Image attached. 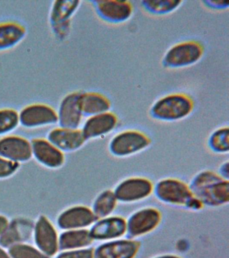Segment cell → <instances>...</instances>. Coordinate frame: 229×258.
Masks as SVG:
<instances>
[{
    "instance_id": "obj_1",
    "label": "cell",
    "mask_w": 229,
    "mask_h": 258,
    "mask_svg": "<svg viewBox=\"0 0 229 258\" xmlns=\"http://www.w3.org/2000/svg\"><path fill=\"white\" fill-rule=\"evenodd\" d=\"M190 188L203 205L220 206L228 203V179L212 171L198 173L193 179Z\"/></svg>"
},
{
    "instance_id": "obj_2",
    "label": "cell",
    "mask_w": 229,
    "mask_h": 258,
    "mask_svg": "<svg viewBox=\"0 0 229 258\" xmlns=\"http://www.w3.org/2000/svg\"><path fill=\"white\" fill-rule=\"evenodd\" d=\"M194 108V100L190 95L172 93L157 100L150 106L148 113L155 120L176 122L190 116Z\"/></svg>"
},
{
    "instance_id": "obj_3",
    "label": "cell",
    "mask_w": 229,
    "mask_h": 258,
    "mask_svg": "<svg viewBox=\"0 0 229 258\" xmlns=\"http://www.w3.org/2000/svg\"><path fill=\"white\" fill-rule=\"evenodd\" d=\"M155 192L161 201L169 205L199 210L203 204L193 195L190 187L178 179L166 178L159 181Z\"/></svg>"
},
{
    "instance_id": "obj_4",
    "label": "cell",
    "mask_w": 229,
    "mask_h": 258,
    "mask_svg": "<svg viewBox=\"0 0 229 258\" xmlns=\"http://www.w3.org/2000/svg\"><path fill=\"white\" fill-rule=\"evenodd\" d=\"M205 48L202 42L196 40H184L169 48L163 56L164 68L176 70L194 66L204 56Z\"/></svg>"
},
{
    "instance_id": "obj_5",
    "label": "cell",
    "mask_w": 229,
    "mask_h": 258,
    "mask_svg": "<svg viewBox=\"0 0 229 258\" xmlns=\"http://www.w3.org/2000/svg\"><path fill=\"white\" fill-rule=\"evenodd\" d=\"M151 144L146 133L136 129H128L114 135L109 143V151L116 157L130 156L145 150Z\"/></svg>"
},
{
    "instance_id": "obj_6",
    "label": "cell",
    "mask_w": 229,
    "mask_h": 258,
    "mask_svg": "<svg viewBox=\"0 0 229 258\" xmlns=\"http://www.w3.org/2000/svg\"><path fill=\"white\" fill-rule=\"evenodd\" d=\"M90 3L98 17L107 23H124L133 15L134 6L130 1L96 0L90 2Z\"/></svg>"
},
{
    "instance_id": "obj_7",
    "label": "cell",
    "mask_w": 229,
    "mask_h": 258,
    "mask_svg": "<svg viewBox=\"0 0 229 258\" xmlns=\"http://www.w3.org/2000/svg\"><path fill=\"white\" fill-rule=\"evenodd\" d=\"M154 190V185L149 179L132 177L118 183L113 191L118 201L129 203L146 199Z\"/></svg>"
},
{
    "instance_id": "obj_8",
    "label": "cell",
    "mask_w": 229,
    "mask_h": 258,
    "mask_svg": "<svg viewBox=\"0 0 229 258\" xmlns=\"http://www.w3.org/2000/svg\"><path fill=\"white\" fill-rule=\"evenodd\" d=\"M161 220L162 215L158 209L147 207L138 210L126 221V233L132 237L146 235L158 227Z\"/></svg>"
},
{
    "instance_id": "obj_9",
    "label": "cell",
    "mask_w": 229,
    "mask_h": 258,
    "mask_svg": "<svg viewBox=\"0 0 229 258\" xmlns=\"http://www.w3.org/2000/svg\"><path fill=\"white\" fill-rule=\"evenodd\" d=\"M19 120L24 126L36 128L58 122V114L49 105L34 104L25 107L21 111Z\"/></svg>"
},
{
    "instance_id": "obj_10",
    "label": "cell",
    "mask_w": 229,
    "mask_h": 258,
    "mask_svg": "<svg viewBox=\"0 0 229 258\" xmlns=\"http://www.w3.org/2000/svg\"><path fill=\"white\" fill-rule=\"evenodd\" d=\"M118 117L115 113L108 112L88 117L82 133L87 139H97L112 132L118 124Z\"/></svg>"
},
{
    "instance_id": "obj_11",
    "label": "cell",
    "mask_w": 229,
    "mask_h": 258,
    "mask_svg": "<svg viewBox=\"0 0 229 258\" xmlns=\"http://www.w3.org/2000/svg\"><path fill=\"white\" fill-rule=\"evenodd\" d=\"M90 233L93 239H117L126 233V221L120 216H109L96 221Z\"/></svg>"
},
{
    "instance_id": "obj_12",
    "label": "cell",
    "mask_w": 229,
    "mask_h": 258,
    "mask_svg": "<svg viewBox=\"0 0 229 258\" xmlns=\"http://www.w3.org/2000/svg\"><path fill=\"white\" fill-rule=\"evenodd\" d=\"M80 92L67 95L61 101L58 114V122L62 128L76 129L81 124L83 114L80 110Z\"/></svg>"
},
{
    "instance_id": "obj_13",
    "label": "cell",
    "mask_w": 229,
    "mask_h": 258,
    "mask_svg": "<svg viewBox=\"0 0 229 258\" xmlns=\"http://www.w3.org/2000/svg\"><path fill=\"white\" fill-rule=\"evenodd\" d=\"M138 247L133 240H112L100 245L94 251V258H133Z\"/></svg>"
},
{
    "instance_id": "obj_14",
    "label": "cell",
    "mask_w": 229,
    "mask_h": 258,
    "mask_svg": "<svg viewBox=\"0 0 229 258\" xmlns=\"http://www.w3.org/2000/svg\"><path fill=\"white\" fill-rule=\"evenodd\" d=\"M32 155L31 143L23 137L8 136L0 139V156L17 162L27 161Z\"/></svg>"
},
{
    "instance_id": "obj_15",
    "label": "cell",
    "mask_w": 229,
    "mask_h": 258,
    "mask_svg": "<svg viewBox=\"0 0 229 258\" xmlns=\"http://www.w3.org/2000/svg\"><path fill=\"white\" fill-rule=\"evenodd\" d=\"M48 141L60 150L66 151L77 150L87 141L82 130L62 127L52 130L48 135Z\"/></svg>"
},
{
    "instance_id": "obj_16",
    "label": "cell",
    "mask_w": 229,
    "mask_h": 258,
    "mask_svg": "<svg viewBox=\"0 0 229 258\" xmlns=\"http://www.w3.org/2000/svg\"><path fill=\"white\" fill-rule=\"evenodd\" d=\"M93 211L86 207H76L64 212L59 219L63 229H80L88 227L97 221Z\"/></svg>"
},
{
    "instance_id": "obj_17",
    "label": "cell",
    "mask_w": 229,
    "mask_h": 258,
    "mask_svg": "<svg viewBox=\"0 0 229 258\" xmlns=\"http://www.w3.org/2000/svg\"><path fill=\"white\" fill-rule=\"evenodd\" d=\"M79 104L83 116L88 117L108 112L112 108L110 99L97 92H80Z\"/></svg>"
},
{
    "instance_id": "obj_18",
    "label": "cell",
    "mask_w": 229,
    "mask_h": 258,
    "mask_svg": "<svg viewBox=\"0 0 229 258\" xmlns=\"http://www.w3.org/2000/svg\"><path fill=\"white\" fill-rule=\"evenodd\" d=\"M31 147L33 154L43 164L52 167H59L63 164V153L49 141L35 139L32 141Z\"/></svg>"
},
{
    "instance_id": "obj_19",
    "label": "cell",
    "mask_w": 229,
    "mask_h": 258,
    "mask_svg": "<svg viewBox=\"0 0 229 258\" xmlns=\"http://www.w3.org/2000/svg\"><path fill=\"white\" fill-rule=\"evenodd\" d=\"M36 241L40 249L47 255H53L57 249V236L49 220L40 218L36 225Z\"/></svg>"
},
{
    "instance_id": "obj_20",
    "label": "cell",
    "mask_w": 229,
    "mask_h": 258,
    "mask_svg": "<svg viewBox=\"0 0 229 258\" xmlns=\"http://www.w3.org/2000/svg\"><path fill=\"white\" fill-rule=\"evenodd\" d=\"M27 30L19 22H4L0 23V50L9 49L19 44L25 38Z\"/></svg>"
},
{
    "instance_id": "obj_21",
    "label": "cell",
    "mask_w": 229,
    "mask_h": 258,
    "mask_svg": "<svg viewBox=\"0 0 229 258\" xmlns=\"http://www.w3.org/2000/svg\"><path fill=\"white\" fill-rule=\"evenodd\" d=\"M31 230L32 226L29 222L23 220L13 222L2 234L0 243L4 246H9L17 243L29 236Z\"/></svg>"
},
{
    "instance_id": "obj_22",
    "label": "cell",
    "mask_w": 229,
    "mask_h": 258,
    "mask_svg": "<svg viewBox=\"0 0 229 258\" xmlns=\"http://www.w3.org/2000/svg\"><path fill=\"white\" fill-rule=\"evenodd\" d=\"M184 2L182 0H144L140 2V6L151 15L164 16L176 11Z\"/></svg>"
},
{
    "instance_id": "obj_23",
    "label": "cell",
    "mask_w": 229,
    "mask_h": 258,
    "mask_svg": "<svg viewBox=\"0 0 229 258\" xmlns=\"http://www.w3.org/2000/svg\"><path fill=\"white\" fill-rule=\"evenodd\" d=\"M93 240L88 230H72L62 234L60 238V246L62 249L84 247L91 244Z\"/></svg>"
},
{
    "instance_id": "obj_24",
    "label": "cell",
    "mask_w": 229,
    "mask_h": 258,
    "mask_svg": "<svg viewBox=\"0 0 229 258\" xmlns=\"http://www.w3.org/2000/svg\"><path fill=\"white\" fill-rule=\"evenodd\" d=\"M117 202L113 191H104L96 199L92 211L98 219L109 217L115 210Z\"/></svg>"
},
{
    "instance_id": "obj_25",
    "label": "cell",
    "mask_w": 229,
    "mask_h": 258,
    "mask_svg": "<svg viewBox=\"0 0 229 258\" xmlns=\"http://www.w3.org/2000/svg\"><path fill=\"white\" fill-rule=\"evenodd\" d=\"M209 148L216 153H228L229 150V128L222 126L213 131L209 137Z\"/></svg>"
},
{
    "instance_id": "obj_26",
    "label": "cell",
    "mask_w": 229,
    "mask_h": 258,
    "mask_svg": "<svg viewBox=\"0 0 229 258\" xmlns=\"http://www.w3.org/2000/svg\"><path fill=\"white\" fill-rule=\"evenodd\" d=\"M80 1L56 2L53 6L52 19L54 22H67L79 8Z\"/></svg>"
},
{
    "instance_id": "obj_27",
    "label": "cell",
    "mask_w": 229,
    "mask_h": 258,
    "mask_svg": "<svg viewBox=\"0 0 229 258\" xmlns=\"http://www.w3.org/2000/svg\"><path fill=\"white\" fill-rule=\"evenodd\" d=\"M20 123L19 112L13 108L0 109V135L13 131Z\"/></svg>"
},
{
    "instance_id": "obj_28",
    "label": "cell",
    "mask_w": 229,
    "mask_h": 258,
    "mask_svg": "<svg viewBox=\"0 0 229 258\" xmlns=\"http://www.w3.org/2000/svg\"><path fill=\"white\" fill-rule=\"evenodd\" d=\"M10 252L13 258H47L37 249L25 245L13 246Z\"/></svg>"
},
{
    "instance_id": "obj_29",
    "label": "cell",
    "mask_w": 229,
    "mask_h": 258,
    "mask_svg": "<svg viewBox=\"0 0 229 258\" xmlns=\"http://www.w3.org/2000/svg\"><path fill=\"white\" fill-rule=\"evenodd\" d=\"M18 163L0 156V177L9 176L17 169Z\"/></svg>"
},
{
    "instance_id": "obj_30",
    "label": "cell",
    "mask_w": 229,
    "mask_h": 258,
    "mask_svg": "<svg viewBox=\"0 0 229 258\" xmlns=\"http://www.w3.org/2000/svg\"><path fill=\"white\" fill-rule=\"evenodd\" d=\"M58 258H94V251L92 249H84L67 252L61 254Z\"/></svg>"
},
{
    "instance_id": "obj_31",
    "label": "cell",
    "mask_w": 229,
    "mask_h": 258,
    "mask_svg": "<svg viewBox=\"0 0 229 258\" xmlns=\"http://www.w3.org/2000/svg\"><path fill=\"white\" fill-rule=\"evenodd\" d=\"M205 7L212 10H224L229 8V2L225 1H212V0H205L202 1Z\"/></svg>"
},
{
    "instance_id": "obj_32",
    "label": "cell",
    "mask_w": 229,
    "mask_h": 258,
    "mask_svg": "<svg viewBox=\"0 0 229 258\" xmlns=\"http://www.w3.org/2000/svg\"><path fill=\"white\" fill-rule=\"evenodd\" d=\"M8 227V220L3 216H0V235L5 231Z\"/></svg>"
},
{
    "instance_id": "obj_33",
    "label": "cell",
    "mask_w": 229,
    "mask_h": 258,
    "mask_svg": "<svg viewBox=\"0 0 229 258\" xmlns=\"http://www.w3.org/2000/svg\"><path fill=\"white\" fill-rule=\"evenodd\" d=\"M0 258H10L9 256H8L7 254L5 253V251H3V249H0Z\"/></svg>"
},
{
    "instance_id": "obj_34",
    "label": "cell",
    "mask_w": 229,
    "mask_h": 258,
    "mask_svg": "<svg viewBox=\"0 0 229 258\" xmlns=\"http://www.w3.org/2000/svg\"><path fill=\"white\" fill-rule=\"evenodd\" d=\"M155 258H180V257H178V256L168 255L160 256V257H155Z\"/></svg>"
}]
</instances>
